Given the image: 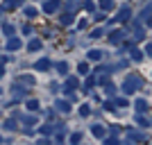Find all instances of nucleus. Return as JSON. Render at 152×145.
<instances>
[{
    "label": "nucleus",
    "mask_w": 152,
    "mask_h": 145,
    "mask_svg": "<svg viewBox=\"0 0 152 145\" xmlns=\"http://www.w3.org/2000/svg\"><path fill=\"white\" fill-rule=\"evenodd\" d=\"M84 9H86V12H95V5H93V2H91V0H86V2H84Z\"/></svg>",
    "instance_id": "2f4dec72"
},
{
    "label": "nucleus",
    "mask_w": 152,
    "mask_h": 145,
    "mask_svg": "<svg viewBox=\"0 0 152 145\" xmlns=\"http://www.w3.org/2000/svg\"><path fill=\"white\" fill-rule=\"evenodd\" d=\"M27 48H30L32 52H34V50H41V41H39V39H32L30 43H27Z\"/></svg>",
    "instance_id": "aec40b11"
},
{
    "label": "nucleus",
    "mask_w": 152,
    "mask_h": 145,
    "mask_svg": "<svg viewBox=\"0 0 152 145\" xmlns=\"http://www.w3.org/2000/svg\"><path fill=\"white\" fill-rule=\"evenodd\" d=\"M116 107H127V98H116Z\"/></svg>",
    "instance_id": "7c9ffc66"
},
{
    "label": "nucleus",
    "mask_w": 152,
    "mask_h": 145,
    "mask_svg": "<svg viewBox=\"0 0 152 145\" xmlns=\"http://www.w3.org/2000/svg\"><path fill=\"white\" fill-rule=\"evenodd\" d=\"M100 36H102V27H98V30L91 32V39H100Z\"/></svg>",
    "instance_id": "72a5a7b5"
},
{
    "label": "nucleus",
    "mask_w": 152,
    "mask_h": 145,
    "mask_svg": "<svg viewBox=\"0 0 152 145\" xmlns=\"http://www.w3.org/2000/svg\"><path fill=\"white\" fill-rule=\"evenodd\" d=\"M57 7H59V0H45V5H43V12L52 14V12H57Z\"/></svg>",
    "instance_id": "0eeeda50"
},
{
    "label": "nucleus",
    "mask_w": 152,
    "mask_h": 145,
    "mask_svg": "<svg viewBox=\"0 0 152 145\" xmlns=\"http://www.w3.org/2000/svg\"><path fill=\"white\" fill-rule=\"evenodd\" d=\"M104 91H107L109 95H114V93H116V86H114V84H107V86H104Z\"/></svg>",
    "instance_id": "f704fd0d"
},
{
    "label": "nucleus",
    "mask_w": 152,
    "mask_h": 145,
    "mask_svg": "<svg viewBox=\"0 0 152 145\" xmlns=\"http://www.w3.org/2000/svg\"><path fill=\"white\" fill-rule=\"evenodd\" d=\"M5 129H9V132H16V120H7V122H5Z\"/></svg>",
    "instance_id": "bb28decb"
},
{
    "label": "nucleus",
    "mask_w": 152,
    "mask_h": 145,
    "mask_svg": "<svg viewBox=\"0 0 152 145\" xmlns=\"http://www.w3.org/2000/svg\"><path fill=\"white\" fill-rule=\"evenodd\" d=\"M150 16H152V0L148 2L145 7H143V9H141V18H143V20H145V18H150Z\"/></svg>",
    "instance_id": "4468645a"
},
{
    "label": "nucleus",
    "mask_w": 152,
    "mask_h": 145,
    "mask_svg": "<svg viewBox=\"0 0 152 145\" xmlns=\"http://www.w3.org/2000/svg\"><path fill=\"white\" fill-rule=\"evenodd\" d=\"M77 86H80V79H77V77H68V79H66V86H64V91H75Z\"/></svg>",
    "instance_id": "6e6552de"
},
{
    "label": "nucleus",
    "mask_w": 152,
    "mask_h": 145,
    "mask_svg": "<svg viewBox=\"0 0 152 145\" xmlns=\"http://www.w3.org/2000/svg\"><path fill=\"white\" fill-rule=\"evenodd\" d=\"M73 20H75V16H73V12H70V14H64V16H61V25H70Z\"/></svg>",
    "instance_id": "6ab92c4d"
},
{
    "label": "nucleus",
    "mask_w": 152,
    "mask_h": 145,
    "mask_svg": "<svg viewBox=\"0 0 152 145\" xmlns=\"http://www.w3.org/2000/svg\"><path fill=\"white\" fill-rule=\"evenodd\" d=\"M129 18H132V9H129V7H123L121 12H118V16H116L114 20H118V23H127Z\"/></svg>",
    "instance_id": "7ed1b4c3"
},
{
    "label": "nucleus",
    "mask_w": 152,
    "mask_h": 145,
    "mask_svg": "<svg viewBox=\"0 0 152 145\" xmlns=\"http://www.w3.org/2000/svg\"><path fill=\"white\" fill-rule=\"evenodd\" d=\"M20 39H9V41H7V48H9V50H18L20 48Z\"/></svg>",
    "instance_id": "2eb2a0df"
},
{
    "label": "nucleus",
    "mask_w": 152,
    "mask_h": 145,
    "mask_svg": "<svg viewBox=\"0 0 152 145\" xmlns=\"http://www.w3.org/2000/svg\"><path fill=\"white\" fill-rule=\"evenodd\" d=\"M50 66H52V63H50V59H39V61L37 63H34V68H37V70H48V68H50Z\"/></svg>",
    "instance_id": "1a4fd4ad"
},
{
    "label": "nucleus",
    "mask_w": 152,
    "mask_h": 145,
    "mask_svg": "<svg viewBox=\"0 0 152 145\" xmlns=\"http://www.w3.org/2000/svg\"><path fill=\"white\" fill-rule=\"evenodd\" d=\"M98 5H100L102 12H111L114 9V0H98Z\"/></svg>",
    "instance_id": "ddd939ff"
},
{
    "label": "nucleus",
    "mask_w": 152,
    "mask_h": 145,
    "mask_svg": "<svg viewBox=\"0 0 152 145\" xmlns=\"http://www.w3.org/2000/svg\"><path fill=\"white\" fill-rule=\"evenodd\" d=\"M145 55H148V57H152V43L145 45Z\"/></svg>",
    "instance_id": "ea45409f"
},
{
    "label": "nucleus",
    "mask_w": 152,
    "mask_h": 145,
    "mask_svg": "<svg viewBox=\"0 0 152 145\" xmlns=\"http://www.w3.org/2000/svg\"><path fill=\"white\" fill-rule=\"evenodd\" d=\"M12 98H14L16 102H20V100H25V98H27V91L20 86V82H18V84L14 82V86H12Z\"/></svg>",
    "instance_id": "f03ea898"
},
{
    "label": "nucleus",
    "mask_w": 152,
    "mask_h": 145,
    "mask_svg": "<svg viewBox=\"0 0 152 145\" xmlns=\"http://www.w3.org/2000/svg\"><path fill=\"white\" fill-rule=\"evenodd\" d=\"M55 107H57L59 111H64V114H68V111H70V100H57Z\"/></svg>",
    "instance_id": "9d476101"
},
{
    "label": "nucleus",
    "mask_w": 152,
    "mask_h": 145,
    "mask_svg": "<svg viewBox=\"0 0 152 145\" xmlns=\"http://www.w3.org/2000/svg\"><path fill=\"white\" fill-rule=\"evenodd\" d=\"M141 86H143V79H141L139 75H127V77H125V82H123V93H125V95L136 93Z\"/></svg>",
    "instance_id": "f257e3e1"
},
{
    "label": "nucleus",
    "mask_w": 152,
    "mask_h": 145,
    "mask_svg": "<svg viewBox=\"0 0 152 145\" xmlns=\"http://www.w3.org/2000/svg\"><path fill=\"white\" fill-rule=\"evenodd\" d=\"M116 104H114V102H104V111H116Z\"/></svg>",
    "instance_id": "e433bc0d"
},
{
    "label": "nucleus",
    "mask_w": 152,
    "mask_h": 145,
    "mask_svg": "<svg viewBox=\"0 0 152 145\" xmlns=\"http://www.w3.org/2000/svg\"><path fill=\"white\" fill-rule=\"evenodd\" d=\"M18 82H20V84H34V77H30V75H20V77H18Z\"/></svg>",
    "instance_id": "5701e85b"
},
{
    "label": "nucleus",
    "mask_w": 152,
    "mask_h": 145,
    "mask_svg": "<svg viewBox=\"0 0 152 145\" xmlns=\"http://www.w3.org/2000/svg\"><path fill=\"white\" fill-rule=\"evenodd\" d=\"M2 32H5L7 36H12V34H14V32H16V30H14V25H9V23H5V25H2Z\"/></svg>",
    "instance_id": "b1692460"
},
{
    "label": "nucleus",
    "mask_w": 152,
    "mask_h": 145,
    "mask_svg": "<svg viewBox=\"0 0 152 145\" xmlns=\"http://www.w3.org/2000/svg\"><path fill=\"white\" fill-rule=\"evenodd\" d=\"M91 134H93L95 138H104V136H107V127L104 125H93L91 127Z\"/></svg>",
    "instance_id": "20e7f679"
},
{
    "label": "nucleus",
    "mask_w": 152,
    "mask_h": 145,
    "mask_svg": "<svg viewBox=\"0 0 152 145\" xmlns=\"http://www.w3.org/2000/svg\"><path fill=\"white\" fill-rule=\"evenodd\" d=\"M66 7H68L70 12H73V9H75V7H77V2H75V0H68V5H66Z\"/></svg>",
    "instance_id": "58836bf2"
},
{
    "label": "nucleus",
    "mask_w": 152,
    "mask_h": 145,
    "mask_svg": "<svg viewBox=\"0 0 152 145\" xmlns=\"http://www.w3.org/2000/svg\"><path fill=\"white\" fill-rule=\"evenodd\" d=\"M129 141H145V134H141V132H129V136H127Z\"/></svg>",
    "instance_id": "f3484780"
},
{
    "label": "nucleus",
    "mask_w": 152,
    "mask_h": 145,
    "mask_svg": "<svg viewBox=\"0 0 152 145\" xmlns=\"http://www.w3.org/2000/svg\"><path fill=\"white\" fill-rule=\"evenodd\" d=\"M0 91H2V88H0Z\"/></svg>",
    "instance_id": "c03bdc74"
},
{
    "label": "nucleus",
    "mask_w": 152,
    "mask_h": 145,
    "mask_svg": "<svg viewBox=\"0 0 152 145\" xmlns=\"http://www.w3.org/2000/svg\"><path fill=\"white\" fill-rule=\"evenodd\" d=\"M5 75V68H2V63H0V77Z\"/></svg>",
    "instance_id": "a19ab883"
},
{
    "label": "nucleus",
    "mask_w": 152,
    "mask_h": 145,
    "mask_svg": "<svg viewBox=\"0 0 152 145\" xmlns=\"http://www.w3.org/2000/svg\"><path fill=\"white\" fill-rule=\"evenodd\" d=\"M77 70H80L82 75H89V63H86V61H82L80 66H77Z\"/></svg>",
    "instance_id": "a878e982"
},
{
    "label": "nucleus",
    "mask_w": 152,
    "mask_h": 145,
    "mask_svg": "<svg viewBox=\"0 0 152 145\" xmlns=\"http://www.w3.org/2000/svg\"><path fill=\"white\" fill-rule=\"evenodd\" d=\"M57 73H59V75H66V73H68V63H66V61H59L57 63Z\"/></svg>",
    "instance_id": "412c9836"
},
{
    "label": "nucleus",
    "mask_w": 152,
    "mask_h": 145,
    "mask_svg": "<svg viewBox=\"0 0 152 145\" xmlns=\"http://www.w3.org/2000/svg\"><path fill=\"white\" fill-rule=\"evenodd\" d=\"M89 59H91V61H100V59H102V52L100 50H89Z\"/></svg>",
    "instance_id": "a211bd4d"
},
{
    "label": "nucleus",
    "mask_w": 152,
    "mask_h": 145,
    "mask_svg": "<svg viewBox=\"0 0 152 145\" xmlns=\"http://www.w3.org/2000/svg\"><path fill=\"white\" fill-rule=\"evenodd\" d=\"M16 7H20V0H5L2 2V12H12V9H16Z\"/></svg>",
    "instance_id": "39448f33"
},
{
    "label": "nucleus",
    "mask_w": 152,
    "mask_h": 145,
    "mask_svg": "<svg viewBox=\"0 0 152 145\" xmlns=\"http://www.w3.org/2000/svg\"><path fill=\"white\" fill-rule=\"evenodd\" d=\"M25 104H27V109H30V111H37V109H39V102H37V100H25Z\"/></svg>",
    "instance_id": "393cba45"
},
{
    "label": "nucleus",
    "mask_w": 152,
    "mask_h": 145,
    "mask_svg": "<svg viewBox=\"0 0 152 145\" xmlns=\"http://www.w3.org/2000/svg\"><path fill=\"white\" fill-rule=\"evenodd\" d=\"M93 84H95V77L91 75L89 79H86V82H84V91H86V93H89V91H91V86H93Z\"/></svg>",
    "instance_id": "4be33fe9"
},
{
    "label": "nucleus",
    "mask_w": 152,
    "mask_h": 145,
    "mask_svg": "<svg viewBox=\"0 0 152 145\" xmlns=\"http://www.w3.org/2000/svg\"><path fill=\"white\" fill-rule=\"evenodd\" d=\"M80 141H82V134H73L70 136V143H80Z\"/></svg>",
    "instance_id": "c9c22d12"
},
{
    "label": "nucleus",
    "mask_w": 152,
    "mask_h": 145,
    "mask_svg": "<svg viewBox=\"0 0 152 145\" xmlns=\"http://www.w3.org/2000/svg\"><path fill=\"white\" fill-rule=\"evenodd\" d=\"M25 16H27V18H37L39 9H37V7H25Z\"/></svg>",
    "instance_id": "dca6fc26"
},
{
    "label": "nucleus",
    "mask_w": 152,
    "mask_h": 145,
    "mask_svg": "<svg viewBox=\"0 0 152 145\" xmlns=\"http://www.w3.org/2000/svg\"><path fill=\"white\" fill-rule=\"evenodd\" d=\"M134 109H136L139 114H145V111H148V102L143 100V98H141V100H136V102H134Z\"/></svg>",
    "instance_id": "9b49d317"
},
{
    "label": "nucleus",
    "mask_w": 152,
    "mask_h": 145,
    "mask_svg": "<svg viewBox=\"0 0 152 145\" xmlns=\"http://www.w3.org/2000/svg\"><path fill=\"white\" fill-rule=\"evenodd\" d=\"M18 118L23 120L25 125H34V122H37V111H32V114H27V116H18Z\"/></svg>",
    "instance_id": "f8f14e48"
},
{
    "label": "nucleus",
    "mask_w": 152,
    "mask_h": 145,
    "mask_svg": "<svg viewBox=\"0 0 152 145\" xmlns=\"http://www.w3.org/2000/svg\"><path fill=\"white\" fill-rule=\"evenodd\" d=\"M145 20H148V23H150V25H152V16H150V18H145Z\"/></svg>",
    "instance_id": "79ce46f5"
},
{
    "label": "nucleus",
    "mask_w": 152,
    "mask_h": 145,
    "mask_svg": "<svg viewBox=\"0 0 152 145\" xmlns=\"http://www.w3.org/2000/svg\"><path fill=\"white\" fill-rule=\"evenodd\" d=\"M136 125H139V127H143V129H145V127H150V122H148V120L143 118V116H139V118H136Z\"/></svg>",
    "instance_id": "cd10ccee"
},
{
    "label": "nucleus",
    "mask_w": 152,
    "mask_h": 145,
    "mask_svg": "<svg viewBox=\"0 0 152 145\" xmlns=\"http://www.w3.org/2000/svg\"><path fill=\"white\" fill-rule=\"evenodd\" d=\"M123 36H125V34H123L121 30H114L111 34H109V43H114V45H116V43H121Z\"/></svg>",
    "instance_id": "423d86ee"
},
{
    "label": "nucleus",
    "mask_w": 152,
    "mask_h": 145,
    "mask_svg": "<svg viewBox=\"0 0 152 145\" xmlns=\"http://www.w3.org/2000/svg\"><path fill=\"white\" fill-rule=\"evenodd\" d=\"M132 59H134V61H141V59H143V52L134 48V50H132Z\"/></svg>",
    "instance_id": "c85d7f7f"
},
{
    "label": "nucleus",
    "mask_w": 152,
    "mask_h": 145,
    "mask_svg": "<svg viewBox=\"0 0 152 145\" xmlns=\"http://www.w3.org/2000/svg\"><path fill=\"white\" fill-rule=\"evenodd\" d=\"M80 114H82V116H89L91 114V107H89V104H82V107H80Z\"/></svg>",
    "instance_id": "473e14b6"
},
{
    "label": "nucleus",
    "mask_w": 152,
    "mask_h": 145,
    "mask_svg": "<svg viewBox=\"0 0 152 145\" xmlns=\"http://www.w3.org/2000/svg\"><path fill=\"white\" fill-rule=\"evenodd\" d=\"M104 143H107V145H116V143H118V138H107V136H104Z\"/></svg>",
    "instance_id": "4c0bfd02"
},
{
    "label": "nucleus",
    "mask_w": 152,
    "mask_h": 145,
    "mask_svg": "<svg viewBox=\"0 0 152 145\" xmlns=\"http://www.w3.org/2000/svg\"><path fill=\"white\" fill-rule=\"evenodd\" d=\"M52 132H55V127H52V125H43V127H41V134H45V136L52 134Z\"/></svg>",
    "instance_id": "c756f323"
},
{
    "label": "nucleus",
    "mask_w": 152,
    "mask_h": 145,
    "mask_svg": "<svg viewBox=\"0 0 152 145\" xmlns=\"http://www.w3.org/2000/svg\"><path fill=\"white\" fill-rule=\"evenodd\" d=\"M0 143H2V136H0Z\"/></svg>",
    "instance_id": "37998d69"
}]
</instances>
